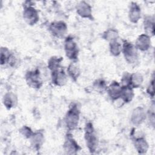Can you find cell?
I'll return each mask as SVG.
<instances>
[{"mask_svg": "<svg viewBox=\"0 0 155 155\" xmlns=\"http://www.w3.org/2000/svg\"><path fill=\"white\" fill-rule=\"evenodd\" d=\"M154 18L151 16H147L144 19L143 26L144 30L146 32V35L150 36H153L154 33Z\"/></svg>", "mask_w": 155, "mask_h": 155, "instance_id": "ffe728a7", "label": "cell"}, {"mask_svg": "<svg viewBox=\"0 0 155 155\" xmlns=\"http://www.w3.org/2000/svg\"><path fill=\"white\" fill-rule=\"evenodd\" d=\"M84 137L87 147L91 153H94L97 147L98 140L92 123L88 122L85 127Z\"/></svg>", "mask_w": 155, "mask_h": 155, "instance_id": "7a4b0ae2", "label": "cell"}, {"mask_svg": "<svg viewBox=\"0 0 155 155\" xmlns=\"http://www.w3.org/2000/svg\"><path fill=\"white\" fill-rule=\"evenodd\" d=\"M107 91L108 92L110 98L114 101L120 99L121 92V85L116 81H113L107 87Z\"/></svg>", "mask_w": 155, "mask_h": 155, "instance_id": "7c38bea8", "label": "cell"}, {"mask_svg": "<svg viewBox=\"0 0 155 155\" xmlns=\"http://www.w3.org/2000/svg\"><path fill=\"white\" fill-rule=\"evenodd\" d=\"M64 50L66 56L74 62L78 59L79 54V48L73 38L67 36L64 41Z\"/></svg>", "mask_w": 155, "mask_h": 155, "instance_id": "3957f363", "label": "cell"}, {"mask_svg": "<svg viewBox=\"0 0 155 155\" xmlns=\"http://www.w3.org/2000/svg\"><path fill=\"white\" fill-rule=\"evenodd\" d=\"M134 145L137 151L140 154L145 153L148 149V144L142 137H137L134 140Z\"/></svg>", "mask_w": 155, "mask_h": 155, "instance_id": "2e32d148", "label": "cell"}, {"mask_svg": "<svg viewBox=\"0 0 155 155\" xmlns=\"http://www.w3.org/2000/svg\"><path fill=\"white\" fill-rule=\"evenodd\" d=\"M77 13L84 18H88L90 20L93 19L92 8L91 5L85 1H81L76 5Z\"/></svg>", "mask_w": 155, "mask_h": 155, "instance_id": "30bf717a", "label": "cell"}, {"mask_svg": "<svg viewBox=\"0 0 155 155\" xmlns=\"http://www.w3.org/2000/svg\"><path fill=\"white\" fill-rule=\"evenodd\" d=\"M93 86L94 89L99 93H103L104 91H107V85L105 82L101 79L96 80L94 82Z\"/></svg>", "mask_w": 155, "mask_h": 155, "instance_id": "484cf974", "label": "cell"}, {"mask_svg": "<svg viewBox=\"0 0 155 155\" xmlns=\"http://www.w3.org/2000/svg\"><path fill=\"white\" fill-rule=\"evenodd\" d=\"M33 5H26L23 10V18L28 25H35L39 21L38 11L32 6Z\"/></svg>", "mask_w": 155, "mask_h": 155, "instance_id": "8992f818", "label": "cell"}, {"mask_svg": "<svg viewBox=\"0 0 155 155\" xmlns=\"http://www.w3.org/2000/svg\"><path fill=\"white\" fill-rule=\"evenodd\" d=\"M25 78L28 85L31 88L38 89L42 85V78L38 70L27 71L25 74Z\"/></svg>", "mask_w": 155, "mask_h": 155, "instance_id": "5b68a950", "label": "cell"}, {"mask_svg": "<svg viewBox=\"0 0 155 155\" xmlns=\"http://www.w3.org/2000/svg\"><path fill=\"white\" fill-rule=\"evenodd\" d=\"M31 145L36 150H39L44 142V134L41 131H37L33 133L31 137Z\"/></svg>", "mask_w": 155, "mask_h": 155, "instance_id": "ac0fdd59", "label": "cell"}, {"mask_svg": "<svg viewBox=\"0 0 155 155\" xmlns=\"http://www.w3.org/2000/svg\"><path fill=\"white\" fill-rule=\"evenodd\" d=\"M143 76L140 73H134L130 74L129 79V85L133 88L139 87L143 82Z\"/></svg>", "mask_w": 155, "mask_h": 155, "instance_id": "44dd1931", "label": "cell"}, {"mask_svg": "<svg viewBox=\"0 0 155 155\" xmlns=\"http://www.w3.org/2000/svg\"><path fill=\"white\" fill-rule=\"evenodd\" d=\"M20 133L26 138H31L32 135L33 134V132L32 130L30 129V128L27 127V126H24L20 129Z\"/></svg>", "mask_w": 155, "mask_h": 155, "instance_id": "4316f807", "label": "cell"}, {"mask_svg": "<svg viewBox=\"0 0 155 155\" xmlns=\"http://www.w3.org/2000/svg\"><path fill=\"white\" fill-rule=\"evenodd\" d=\"M80 117V109L77 104H72L67 111L64 121L69 130H73L78 125Z\"/></svg>", "mask_w": 155, "mask_h": 155, "instance_id": "6da1fadb", "label": "cell"}, {"mask_svg": "<svg viewBox=\"0 0 155 155\" xmlns=\"http://www.w3.org/2000/svg\"><path fill=\"white\" fill-rule=\"evenodd\" d=\"M134 93L133 88L130 85H121V92L120 99L124 102L128 103L132 101Z\"/></svg>", "mask_w": 155, "mask_h": 155, "instance_id": "9a60e30c", "label": "cell"}, {"mask_svg": "<svg viewBox=\"0 0 155 155\" xmlns=\"http://www.w3.org/2000/svg\"><path fill=\"white\" fill-rule=\"evenodd\" d=\"M102 38L109 42H111L117 41V39L119 38V33L116 30L113 28H110L103 33Z\"/></svg>", "mask_w": 155, "mask_h": 155, "instance_id": "7402d4cb", "label": "cell"}, {"mask_svg": "<svg viewBox=\"0 0 155 155\" xmlns=\"http://www.w3.org/2000/svg\"><path fill=\"white\" fill-rule=\"evenodd\" d=\"M49 31L54 36L61 38L66 34L67 26L64 21H54L50 24Z\"/></svg>", "mask_w": 155, "mask_h": 155, "instance_id": "52a82bcc", "label": "cell"}, {"mask_svg": "<svg viewBox=\"0 0 155 155\" xmlns=\"http://www.w3.org/2000/svg\"><path fill=\"white\" fill-rule=\"evenodd\" d=\"M109 47L110 53L113 56H117L122 52V45L117 41L110 42Z\"/></svg>", "mask_w": 155, "mask_h": 155, "instance_id": "cb8c5ba5", "label": "cell"}, {"mask_svg": "<svg viewBox=\"0 0 155 155\" xmlns=\"http://www.w3.org/2000/svg\"><path fill=\"white\" fill-rule=\"evenodd\" d=\"M135 47L140 51H147L151 46L150 36L146 34H142L137 38L135 42Z\"/></svg>", "mask_w": 155, "mask_h": 155, "instance_id": "8fae6325", "label": "cell"}, {"mask_svg": "<svg viewBox=\"0 0 155 155\" xmlns=\"http://www.w3.org/2000/svg\"><path fill=\"white\" fill-rule=\"evenodd\" d=\"M147 93H148L150 96H151L152 97L154 96V79H153L151 82L150 83L148 88H147Z\"/></svg>", "mask_w": 155, "mask_h": 155, "instance_id": "83f0119b", "label": "cell"}, {"mask_svg": "<svg viewBox=\"0 0 155 155\" xmlns=\"http://www.w3.org/2000/svg\"><path fill=\"white\" fill-rule=\"evenodd\" d=\"M128 17L130 21L133 23H137L141 18V9L136 2H131L129 9Z\"/></svg>", "mask_w": 155, "mask_h": 155, "instance_id": "4fadbf2b", "label": "cell"}, {"mask_svg": "<svg viewBox=\"0 0 155 155\" xmlns=\"http://www.w3.org/2000/svg\"><path fill=\"white\" fill-rule=\"evenodd\" d=\"M64 148L67 154H76V153L81 149L79 145L71 134H67L66 135L64 143Z\"/></svg>", "mask_w": 155, "mask_h": 155, "instance_id": "ba28073f", "label": "cell"}, {"mask_svg": "<svg viewBox=\"0 0 155 155\" xmlns=\"http://www.w3.org/2000/svg\"><path fill=\"white\" fill-rule=\"evenodd\" d=\"M17 101L16 96L12 93H6L3 97L4 105L8 110L15 107L17 104Z\"/></svg>", "mask_w": 155, "mask_h": 155, "instance_id": "e0dca14e", "label": "cell"}, {"mask_svg": "<svg viewBox=\"0 0 155 155\" xmlns=\"http://www.w3.org/2000/svg\"><path fill=\"white\" fill-rule=\"evenodd\" d=\"M12 53L6 47H1V64L4 65L8 64V60Z\"/></svg>", "mask_w": 155, "mask_h": 155, "instance_id": "d4e9b609", "label": "cell"}, {"mask_svg": "<svg viewBox=\"0 0 155 155\" xmlns=\"http://www.w3.org/2000/svg\"><path fill=\"white\" fill-rule=\"evenodd\" d=\"M122 51L125 60L130 64L136 62L138 58L137 49L132 43L125 41L122 45Z\"/></svg>", "mask_w": 155, "mask_h": 155, "instance_id": "277c9868", "label": "cell"}, {"mask_svg": "<svg viewBox=\"0 0 155 155\" xmlns=\"http://www.w3.org/2000/svg\"><path fill=\"white\" fill-rule=\"evenodd\" d=\"M62 59L61 58H58L56 56L51 57L48 61V68L50 71H54L61 67V63Z\"/></svg>", "mask_w": 155, "mask_h": 155, "instance_id": "603a6c76", "label": "cell"}, {"mask_svg": "<svg viewBox=\"0 0 155 155\" xmlns=\"http://www.w3.org/2000/svg\"><path fill=\"white\" fill-rule=\"evenodd\" d=\"M53 83L57 86H63L67 81V76L62 67L51 72Z\"/></svg>", "mask_w": 155, "mask_h": 155, "instance_id": "9c48e42d", "label": "cell"}, {"mask_svg": "<svg viewBox=\"0 0 155 155\" xmlns=\"http://www.w3.org/2000/svg\"><path fill=\"white\" fill-rule=\"evenodd\" d=\"M146 119V113L141 107H137L132 113L131 122L135 125L141 124Z\"/></svg>", "mask_w": 155, "mask_h": 155, "instance_id": "5bb4252c", "label": "cell"}, {"mask_svg": "<svg viewBox=\"0 0 155 155\" xmlns=\"http://www.w3.org/2000/svg\"><path fill=\"white\" fill-rule=\"evenodd\" d=\"M67 73L72 80L76 81L81 74V70L79 65L75 62H71L67 68Z\"/></svg>", "mask_w": 155, "mask_h": 155, "instance_id": "d6986e66", "label": "cell"}]
</instances>
